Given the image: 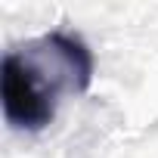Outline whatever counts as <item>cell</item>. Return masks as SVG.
Segmentation results:
<instances>
[{"label": "cell", "instance_id": "cell-1", "mask_svg": "<svg viewBox=\"0 0 158 158\" xmlns=\"http://www.w3.org/2000/svg\"><path fill=\"white\" fill-rule=\"evenodd\" d=\"M93 68L90 47L74 31H50L6 50L0 65L6 124L25 133L50 127L62 96H77L93 84Z\"/></svg>", "mask_w": 158, "mask_h": 158}]
</instances>
